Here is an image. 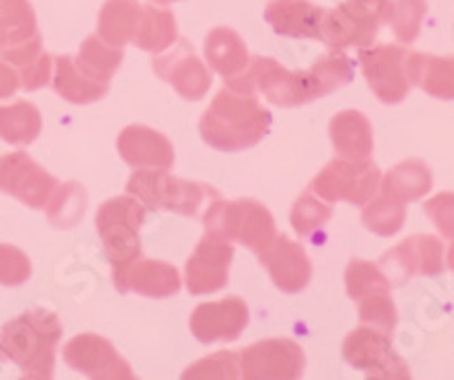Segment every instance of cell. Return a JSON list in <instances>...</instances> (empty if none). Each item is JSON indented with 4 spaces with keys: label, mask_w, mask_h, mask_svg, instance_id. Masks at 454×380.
Segmentation results:
<instances>
[{
    "label": "cell",
    "mask_w": 454,
    "mask_h": 380,
    "mask_svg": "<svg viewBox=\"0 0 454 380\" xmlns=\"http://www.w3.org/2000/svg\"><path fill=\"white\" fill-rule=\"evenodd\" d=\"M343 360L371 378H411V371L404 365V360L393 351L388 333L366 323L348 333L343 342Z\"/></svg>",
    "instance_id": "cell-10"
},
{
    "label": "cell",
    "mask_w": 454,
    "mask_h": 380,
    "mask_svg": "<svg viewBox=\"0 0 454 380\" xmlns=\"http://www.w3.org/2000/svg\"><path fill=\"white\" fill-rule=\"evenodd\" d=\"M145 221V208L132 194L109 198L96 212V230L103 237L105 256L114 273L141 256L139 230Z\"/></svg>",
    "instance_id": "cell-5"
},
{
    "label": "cell",
    "mask_w": 454,
    "mask_h": 380,
    "mask_svg": "<svg viewBox=\"0 0 454 380\" xmlns=\"http://www.w3.org/2000/svg\"><path fill=\"white\" fill-rule=\"evenodd\" d=\"M356 305H359V319L366 326H375L384 333H391L395 329L397 310L391 294H380V297L366 298V301L356 303Z\"/></svg>",
    "instance_id": "cell-38"
},
{
    "label": "cell",
    "mask_w": 454,
    "mask_h": 380,
    "mask_svg": "<svg viewBox=\"0 0 454 380\" xmlns=\"http://www.w3.org/2000/svg\"><path fill=\"white\" fill-rule=\"evenodd\" d=\"M325 7H318L309 0H270L266 5V21L278 35L294 39H318L320 19Z\"/></svg>",
    "instance_id": "cell-21"
},
{
    "label": "cell",
    "mask_w": 454,
    "mask_h": 380,
    "mask_svg": "<svg viewBox=\"0 0 454 380\" xmlns=\"http://www.w3.org/2000/svg\"><path fill=\"white\" fill-rule=\"evenodd\" d=\"M391 7L393 0H346L334 10H325L320 19V42L334 51L372 46Z\"/></svg>",
    "instance_id": "cell-6"
},
{
    "label": "cell",
    "mask_w": 454,
    "mask_h": 380,
    "mask_svg": "<svg viewBox=\"0 0 454 380\" xmlns=\"http://www.w3.org/2000/svg\"><path fill=\"white\" fill-rule=\"evenodd\" d=\"M119 155L135 169H164L168 171L176 162V151L166 135L148 125H128L116 141Z\"/></svg>",
    "instance_id": "cell-20"
},
{
    "label": "cell",
    "mask_w": 454,
    "mask_h": 380,
    "mask_svg": "<svg viewBox=\"0 0 454 380\" xmlns=\"http://www.w3.org/2000/svg\"><path fill=\"white\" fill-rule=\"evenodd\" d=\"M19 87H21V78L16 74V68L0 58V99H10V96H14Z\"/></svg>",
    "instance_id": "cell-42"
},
{
    "label": "cell",
    "mask_w": 454,
    "mask_h": 380,
    "mask_svg": "<svg viewBox=\"0 0 454 380\" xmlns=\"http://www.w3.org/2000/svg\"><path fill=\"white\" fill-rule=\"evenodd\" d=\"M411 83L434 99L454 100V58L411 52Z\"/></svg>",
    "instance_id": "cell-28"
},
{
    "label": "cell",
    "mask_w": 454,
    "mask_h": 380,
    "mask_svg": "<svg viewBox=\"0 0 454 380\" xmlns=\"http://www.w3.org/2000/svg\"><path fill=\"white\" fill-rule=\"evenodd\" d=\"M87 189L78 183L57 185L52 196L48 198L46 212L55 228H73L87 212Z\"/></svg>",
    "instance_id": "cell-32"
},
{
    "label": "cell",
    "mask_w": 454,
    "mask_h": 380,
    "mask_svg": "<svg viewBox=\"0 0 454 380\" xmlns=\"http://www.w3.org/2000/svg\"><path fill=\"white\" fill-rule=\"evenodd\" d=\"M42 132V115L36 105L27 100H14L0 105V139L12 146H27Z\"/></svg>",
    "instance_id": "cell-29"
},
{
    "label": "cell",
    "mask_w": 454,
    "mask_h": 380,
    "mask_svg": "<svg viewBox=\"0 0 454 380\" xmlns=\"http://www.w3.org/2000/svg\"><path fill=\"white\" fill-rule=\"evenodd\" d=\"M270 131V112L254 94L221 89L200 119L205 144L223 153H237L257 146Z\"/></svg>",
    "instance_id": "cell-2"
},
{
    "label": "cell",
    "mask_w": 454,
    "mask_h": 380,
    "mask_svg": "<svg viewBox=\"0 0 454 380\" xmlns=\"http://www.w3.org/2000/svg\"><path fill=\"white\" fill-rule=\"evenodd\" d=\"M30 276V257H27L21 249H16V246L0 244V285H23V282H27Z\"/></svg>",
    "instance_id": "cell-39"
},
{
    "label": "cell",
    "mask_w": 454,
    "mask_h": 380,
    "mask_svg": "<svg viewBox=\"0 0 454 380\" xmlns=\"http://www.w3.org/2000/svg\"><path fill=\"white\" fill-rule=\"evenodd\" d=\"M232 241L223 240L218 234L207 233L205 230V237L198 241L192 257L186 260V289L193 297L221 292L223 287L230 282V265H232Z\"/></svg>",
    "instance_id": "cell-13"
},
{
    "label": "cell",
    "mask_w": 454,
    "mask_h": 380,
    "mask_svg": "<svg viewBox=\"0 0 454 380\" xmlns=\"http://www.w3.org/2000/svg\"><path fill=\"white\" fill-rule=\"evenodd\" d=\"M205 58L223 80L241 75L250 64L248 48L232 28H214L205 37Z\"/></svg>",
    "instance_id": "cell-22"
},
{
    "label": "cell",
    "mask_w": 454,
    "mask_h": 380,
    "mask_svg": "<svg viewBox=\"0 0 454 380\" xmlns=\"http://www.w3.org/2000/svg\"><path fill=\"white\" fill-rule=\"evenodd\" d=\"M380 269L391 285H403L411 276H439L443 271V244L434 234H413L384 253Z\"/></svg>",
    "instance_id": "cell-15"
},
{
    "label": "cell",
    "mask_w": 454,
    "mask_h": 380,
    "mask_svg": "<svg viewBox=\"0 0 454 380\" xmlns=\"http://www.w3.org/2000/svg\"><path fill=\"white\" fill-rule=\"evenodd\" d=\"M250 321V310L246 301L237 297H225L221 301L200 303L192 314V333L198 342H234L241 337Z\"/></svg>",
    "instance_id": "cell-17"
},
{
    "label": "cell",
    "mask_w": 454,
    "mask_h": 380,
    "mask_svg": "<svg viewBox=\"0 0 454 380\" xmlns=\"http://www.w3.org/2000/svg\"><path fill=\"white\" fill-rule=\"evenodd\" d=\"M346 289L352 301L362 303L380 294H391V282L380 265L355 257L346 266Z\"/></svg>",
    "instance_id": "cell-34"
},
{
    "label": "cell",
    "mask_w": 454,
    "mask_h": 380,
    "mask_svg": "<svg viewBox=\"0 0 454 380\" xmlns=\"http://www.w3.org/2000/svg\"><path fill=\"white\" fill-rule=\"evenodd\" d=\"M239 376H241V371H239V355L232 353V351H221V353H214L205 360H198L196 365H192L182 374V378L234 380Z\"/></svg>",
    "instance_id": "cell-37"
},
{
    "label": "cell",
    "mask_w": 454,
    "mask_h": 380,
    "mask_svg": "<svg viewBox=\"0 0 454 380\" xmlns=\"http://www.w3.org/2000/svg\"><path fill=\"white\" fill-rule=\"evenodd\" d=\"M380 183H382V173L371 157L356 160V157L339 155L314 178L311 192L318 194L327 203L346 201L364 208L377 194Z\"/></svg>",
    "instance_id": "cell-8"
},
{
    "label": "cell",
    "mask_w": 454,
    "mask_h": 380,
    "mask_svg": "<svg viewBox=\"0 0 454 380\" xmlns=\"http://www.w3.org/2000/svg\"><path fill=\"white\" fill-rule=\"evenodd\" d=\"M177 42V26L173 12L166 10L164 5H141V21L139 30H137L135 44L137 48L145 52H153V55H160V52L168 51L173 44Z\"/></svg>",
    "instance_id": "cell-26"
},
{
    "label": "cell",
    "mask_w": 454,
    "mask_h": 380,
    "mask_svg": "<svg viewBox=\"0 0 454 380\" xmlns=\"http://www.w3.org/2000/svg\"><path fill=\"white\" fill-rule=\"evenodd\" d=\"M425 214L445 240H454V192H441L425 203Z\"/></svg>",
    "instance_id": "cell-40"
},
{
    "label": "cell",
    "mask_w": 454,
    "mask_h": 380,
    "mask_svg": "<svg viewBox=\"0 0 454 380\" xmlns=\"http://www.w3.org/2000/svg\"><path fill=\"white\" fill-rule=\"evenodd\" d=\"M448 266L454 271V240H452V244H450V249H448Z\"/></svg>",
    "instance_id": "cell-43"
},
{
    "label": "cell",
    "mask_w": 454,
    "mask_h": 380,
    "mask_svg": "<svg viewBox=\"0 0 454 380\" xmlns=\"http://www.w3.org/2000/svg\"><path fill=\"white\" fill-rule=\"evenodd\" d=\"M332 219V208L327 201L314 192H305L294 203L291 210V224L300 237H314L318 230L325 228L327 221Z\"/></svg>",
    "instance_id": "cell-35"
},
{
    "label": "cell",
    "mask_w": 454,
    "mask_h": 380,
    "mask_svg": "<svg viewBox=\"0 0 454 380\" xmlns=\"http://www.w3.org/2000/svg\"><path fill=\"white\" fill-rule=\"evenodd\" d=\"M52 59L55 58H51L48 52H42V55H39L36 59H32L30 64L21 67L19 78H21V87L26 89V91H36V89L51 84Z\"/></svg>",
    "instance_id": "cell-41"
},
{
    "label": "cell",
    "mask_w": 454,
    "mask_h": 380,
    "mask_svg": "<svg viewBox=\"0 0 454 380\" xmlns=\"http://www.w3.org/2000/svg\"><path fill=\"white\" fill-rule=\"evenodd\" d=\"M207 233H214L227 241H239L253 253H263L275 240L273 214L254 198H239V201H223L216 198L202 214Z\"/></svg>",
    "instance_id": "cell-4"
},
{
    "label": "cell",
    "mask_w": 454,
    "mask_h": 380,
    "mask_svg": "<svg viewBox=\"0 0 454 380\" xmlns=\"http://www.w3.org/2000/svg\"><path fill=\"white\" fill-rule=\"evenodd\" d=\"M153 71L176 89L184 100L205 99L214 80L212 71L198 58L192 44L184 39H180L173 51L164 52V55L160 52L153 59Z\"/></svg>",
    "instance_id": "cell-16"
},
{
    "label": "cell",
    "mask_w": 454,
    "mask_h": 380,
    "mask_svg": "<svg viewBox=\"0 0 454 380\" xmlns=\"http://www.w3.org/2000/svg\"><path fill=\"white\" fill-rule=\"evenodd\" d=\"M262 262L270 273L279 292L298 294L311 281V262L307 257L305 246L291 241L286 234H275V240L263 253H259Z\"/></svg>",
    "instance_id": "cell-18"
},
{
    "label": "cell",
    "mask_w": 454,
    "mask_h": 380,
    "mask_svg": "<svg viewBox=\"0 0 454 380\" xmlns=\"http://www.w3.org/2000/svg\"><path fill=\"white\" fill-rule=\"evenodd\" d=\"M411 52L403 44H377L359 51L364 78L382 103L397 105L407 99L413 87Z\"/></svg>",
    "instance_id": "cell-9"
},
{
    "label": "cell",
    "mask_w": 454,
    "mask_h": 380,
    "mask_svg": "<svg viewBox=\"0 0 454 380\" xmlns=\"http://www.w3.org/2000/svg\"><path fill=\"white\" fill-rule=\"evenodd\" d=\"M307 87H309L311 99H323L336 89L346 87L355 75L350 59L340 51H332L318 59L311 68L305 71Z\"/></svg>",
    "instance_id": "cell-30"
},
{
    "label": "cell",
    "mask_w": 454,
    "mask_h": 380,
    "mask_svg": "<svg viewBox=\"0 0 454 380\" xmlns=\"http://www.w3.org/2000/svg\"><path fill=\"white\" fill-rule=\"evenodd\" d=\"M246 380H295L305 371V351L294 339H263L239 353Z\"/></svg>",
    "instance_id": "cell-11"
},
{
    "label": "cell",
    "mask_w": 454,
    "mask_h": 380,
    "mask_svg": "<svg viewBox=\"0 0 454 380\" xmlns=\"http://www.w3.org/2000/svg\"><path fill=\"white\" fill-rule=\"evenodd\" d=\"M128 194L139 198L145 208L184 217H200L216 198H221L212 185L170 176L164 169H137L128 180Z\"/></svg>",
    "instance_id": "cell-3"
},
{
    "label": "cell",
    "mask_w": 454,
    "mask_h": 380,
    "mask_svg": "<svg viewBox=\"0 0 454 380\" xmlns=\"http://www.w3.org/2000/svg\"><path fill=\"white\" fill-rule=\"evenodd\" d=\"M57 185V178L39 167L27 153L16 151L0 157V192L14 196L27 208H46Z\"/></svg>",
    "instance_id": "cell-14"
},
{
    "label": "cell",
    "mask_w": 454,
    "mask_h": 380,
    "mask_svg": "<svg viewBox=\"0 0 454 380\" xmlns=\"http://www.w3.org/2000/svg\"><path fill=\"white\" fill-rule=\"evenodd\" d=\"M141 21V5L137 0H107L98 16V37L105 44L123 48L132 44Z\"/></svg>",
    "instance_id": "cell-25"
},
{
    "label": "cell",
    "mask_w": 454,
    "mask_h": 380,
    "mask_svg": "<svg viewBox=\"0 0 454 380\" xmlns=\"http://www.w3.org/2000/svg\"><path fill=\"white\" fill-rule=\"evenodd\" d=\"M51 84L57 94L73 105L96 103V100L105 99L109 91L107 83H96V80L87 78L71 55H62V58L52 59Z\"/></svg>",
    "instance_id": "cell-23"
},
{
    "label": "cell",
    "mask_w": 454,
    "mask_h": 380,
    "mask_svg": "<svg viewBox=\"0 0 454 380\" xmlns=\"http://www.w3.org/2000/svg\"><path fill=\"white\" fill-rule=\"evenodd\" d=\"M73 59H75L78 68L87 78L109 84V80L114 78V74L119 71L121 62H123V48L109 46L98 35H91L80 46L78 58Z\"/></svg>",
    "instance_id": "cell-31"
},
{
    "label": "cell",
    "mask_w": 454,
    "mask_h": 380,
    "mask_svg": "<svg viewBox=\"0 0 454 380\" xmlns=\"http://www.w3.org/2000/svg\"><path fill=\"white\" fill-rule=\"evenodd\" d=\"M114 285L121 294L135 292L148 298H168L180 292L182 278L180 271L168 262L137 257L119 273H114Z\"/></svg>",
    "instance_id": "cell-19"
},
{
    "label": "cell",
    "mask_w": 454,
    "mask_h": 380,
    "mask_svg": "<svg viewBox=\"0 0 454 380\" xmlns=\"http://www.w3.org/2000/svg\"><path fill=\"white\" fill-rule=\"evenodd\" d=\"M432 189V171L423 160H404L384 176L380 192L400 203L419 201Z\"/></svg>",
    "instance_id": "cell-27"
},
{
    "label": "cell",
    "mask_w": 454,
    "mask_h": 380,
    "mask_svg": "<svg viewBox=\"0 0 454 380\" xmlns=\"http://www.w3.org/2000/svg\"><path fill=\"white\" fill-rule=\"evenodd\" d=\"M330 137L339 155L366 160L371 157L372 146V125L362 112L343 110L330 121Z\"/></svg>",
    "instance_id": "cell-24"
},
{
    "label": "cell",
    "mask_w": 454,
    "mask_h": 380,
    "mask_svg": "<svg viewBox=\"0 0 454 380\" xmlns=\"http://www.w3.org/2000/svg\"><path fill=\"white\" fill-rule=\"evenodd\" d=\"M425 14H427L425 0H393L391 14H388L387 23L391 26L397 42L411 44L413 39L419 37L420 23H423Z\"/></svg>",
    "instance_id": "cell-36"
},
{
    "label": "cell",
    "mask_w": 454,
    "mask_h": 380,
    "mask_svg": "<svg viewBox=\"0 0 454 380\" xmlns=\"http://www.w3.org/2000/svg\"><path fill=\"white\" fill-rule=\"evenodd\" d=\"M62 342V323L43 307L26 310L0 329V362L21 369V378L51 380L55 376L57 346Z\"/></svg>",
    "instance_id": "cell-1"
},
{
    "label": "cell",
    "mask_w": 454,
    "mask_h": 380,
    "mask_svg": "<svg viewBox=\"0 0 454 380\" xmlns=\"http://www.w3.org/2000/svg\"><path fill=\"white\" fill-rule=\"evenodd\" d=\"M157 5H170V3H176V0H155Z\"/></svg>",
    "instance_id": "cell-44"
},
{
    "label": "cell",
    "mask_w": 454,
    "mask_h": 380,
    "mask_svg": "<svg viewBox=\"0 0 454 380\" xmlns=\"http://www.w3.org/2000/svg\"><path fill=\"white\" fill-rule=\"evenodd\" d=\"M380 192V189H377ZM407 219V205L395 201V198L387 196V194H377L364 205L362 224L366 226L371 233L380 234V237H391V234L400 233Z\"/></svg>",
    "instance_id": "cell-33"
},
{
    "label": "cell",
    "mask_w": 454,
    "mask_h": 380,
    "mask_svg": "<svg viewBox=\"0 0 454 380\" xmlns=\"http://www.w3.org/2000/svg\"><path fill=\"white\" fill-rule=\"evenodd\" d=\"M225 87L246 91V94H263L266 100L278 107H298L311 103L305 71H286L273 58H250L248 68L232 80H225Z\"/></svg>",
    "instance_id": "cell-7"
},
{
    "label": "cell",
    "mask_w": 454,
    "mask_h": 380,
    "mask_svg": "<svg viewBox=\"0 0 454 380\" xmlns=\"http://www.w3.org/2000/svg\"><path fill=\"white\" fill-rule=\"evenodd\" d=\"M62 358L73 371L96 380H132L135 371L114 349L109 339L96 333H82L64 344Z\"/></svg>",
    "instance_id": "cell-12"
},
{
    "label": "cell",
    "mask_w": 454,
    "mask_h": 380,
    "mask_svg": "<svg viewBox=\"0 0 454 380\" xmlns=\"http://www.w3.org/2000/svg\"><path fill=\"white\" fill-rule=\"evenodd\" d=\"M153 3H155V0H153Z\"/></svg>",
    "instance_id": "cell-45"
}]
</instances>
